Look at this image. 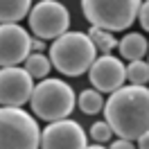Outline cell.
<instances>
[{"mask_svg": "<svg viewBox=\"0 0 149 149\" xmlns=\"http://www.w3.org/2000/svg\"><path fill=\"white\" fill-rule=\"evenodd\" d=\"M104 118L113 133L124 140H140L149 131V88L122 86L104 102Z\"/></svg>", "mask_w": 149, "mask_h": 149, "instance_id": "1", "label": "cell"}, {"mask_svg": "<svg viewBox=\"0 0 149 149\" xmlns=\"http://www.w3.org/2000/svg\"><path fill=\"white\" fill-rule=\"evenodd\" d=\"M97 59L93 41L84 32H65L63 36L52 41L50 45V61L65 77H79L91 70Z\"/></svg>", "mask_w": 149, "mask_h": 149, "instance_id": "2", "label": "cell"}, {"mask_svg": "<svg viewBox=\"0 0 149 149\" xmlns=\"http://www.w3.org/2000/svg\"><path fill=\"white\" fill-rule=\"evenodd\" d=\"M29 104H32V113L50 124V122L65 120L72 113L77 97H74V91L70 88V84H65L63 79L47 77L34 86Z\"/></svg>", "mask_w": 149, "mask_h": 149, "instance_id": "3", "label": "cell"}, {"mask_svg": "<svg viewBox=\"0 0 149 149\" xmlns=\"http://www.w3.org/2000/svg\"><path fill=\"white\" fill-rule=\"evenodd\" d=\"M142 0H81V11L93 27L124 32L138 18Z\"/></svg>", "mask_w": 149, "mask_h": 149, "instance_id": "4", "label": "cell"}, {"mask_svg": "<svg viewBox=\"0 0 149 149\" xmlns=\"http://www.w3.org/2000/svg\"><path fill=\"white\" fill-rule=\"evenodd\" d=\"M41 129L23 109L0 106V149H38Z\"/></svg>", "mask_w": 149, "mask_h": 149, "instance_id": "5", "label": "cell"}, {"mask_svg": "<svg viewBox=\"0 0 149 149\" xmlns=\"http://www.w3.org/2000/svg\"><path fill=\"white\" fill-rule=\"evenodd\" d=\"M29 27L36 38H59L70 27V11L56 0H38L29 11Z\"/></svg>", "mask_w": 149, "mask_h": 149, "instance_id": "6", "label": "cell"}, {"mask_svg": "<svg viewBox=\"0 0 149 149\" xmlns=\"http://www.w3.org/2000/svg\"><path fill=\"white\" fill-rule=\"evenodd\" d=\"M34 93V77L20 68H0V106L23 109V104L32 100Z\"/></svg>", "mask_w": 149, "mask_h": 149, "instance_id": "7", "label": "cell"}, {"mask_svg": "<svg viewBox=\"0 0 149 149\" xmlns=\"http://www.w3.org/2000/svg\"><path fill=\"white\" fill-rule=\"evenodd\" d=\"M86 147H88V138H86L84 127L70 118L50 122L41 131V149H86Z\"/></svg>", "mask_w": 149, "mask_h": 149, "instance_id": "8", "label": "cell"}, {"mask_svg": "<svg viewBox=\"0 0 149 149\" xmlns=\"http://www.w3.org/2000/svg\"><path fill=\"white\" fill-rule=\"evenodd\" d=\"M32 54V36L18 23L0 25V68L23 63Z\"/></svg>", "mask_w": 149, "mask_h": 149, "instance_id": "9", "label": "cell"}, {"mask_svg": "<svg viewBox=\"0 0 149 149\" xmlns=\"http://www.w3.org/2000/svg\"><path fill=\"white\" fill-rule=\"evenodd\" d=\"M88 79L95 91L100 93H115L127 81V65L122 59L113 54H102L95 59V63L88 70Z\"/></svg>", "mask_w": 149, "mask_h": 149, "instance_id": "10", "label": "cell"}, {"mask_svg": "<svg viewBox=\"0 0 149 149\" xmlns=\"http://www.w3.org/2000/svg\"><path fill=\"white\" fill-rule=\"evenodd\" d=\"M118 50H120V56L122 59H129V61H138L149 52V43L147 38L138 34V32H131L127 36L118 41Z\"/></svg>", "mask_w": 149, "mask_h": 149, "instance_id": "11", "label": "cell"}, {"mask_svg": "<svg viewBox=\"0 0 149 149\" xmlns=\"http://www.w3.org/2000/svg\"><path fill=\"white\" fill-rule=\"evenodd\" d=\"M32 11V0H0V25L18 23Z\"/></svg>", "mask_w": 149, "mask_h": 149, "instance_id": "12", "label": "cell"}, {"mask_svg": "<svg viewBox=\"0 0 149 149\" xmlns=\"http://www.w3.org/2000/svg\"><path fill=\"white\" fill-rule=\"evenodd\" d=\"M25 70H27L34 79H47V74L52 70V61L50 56H45L43 52H32L25 59Z\"/></svg>", "mask_w": 149, "mask_h": 149, "instance_id": "13", "label": "cell"}, {"mask_svg": "<svg viewBox=\"0 0 149 149\" xmlns=\"http://www.w3.org/2000/svg\"><path fill=\"white\" fill-rule=\"evenodd\" d=\"M77 106L79 111L86 113V115H95V113L104 111V100H102V93L95 91V88H86L79 93V100H77Z\"/></svg>", "mask_w": 149, "mask_h": 149, "instance_id": "14", "label": "cell"}, {"mask_svg": "<svg viewBox=\"0 0 149 149\" xmlns=\"http://www.w3.org/2000/svg\"><path fill=\"white\" fill-rule=\"evenodd\" d=\"M88 36H91V41H93L95 50H97V52H102V54H111L113 47H118V41H115V36H113L111 32H106V29L91 27Z\"/></svg>", "mask_w": 149, "mask_h": 149, "instance_id": "15", "label": "cell"}, {"mask_svg": "<svg viewBox=\"0 0 149 149\" xmlns=\"http://www.w3.org/2000/svg\"><path fill=\"white\" fill-rule=\"evenodd\" d=\"M127 81H129L131 86L149 84V63L147 61H142V59L129 61V65H127Z\"/></svg>", "mask_w": 149, "mask_h": 149, "instance_id": "16", "label": "cell"}, {"mask_svg": "<svg viewBox=\"0 0 149 149\" xmlns=\"http://www.w3.org/2000/svg\"><path fill=\"white\" fill-rule=\"evenodd\" d=\"M91 138H93V142H97V145H102V142H109V140L113 138V129L111 124L104 120V122H95L93 127H91Z\"/></svg>", "mask_w": 149, "mask_h": 149, "instance_id": "17", "label": "cell"}, {"mask_svg": "<svg viewBox=\"0 0 149 149\" xmlns=\"http://www.w3.org/2000/svg\"><path fill=\"white\" fill-rule=\"evenodd\" d=\"M138 20H140V25H142V29H145V32H149V0H145V2L140 5Z\"/></svg>", "mask_w": 149, "mask_h": 149, "instance_id": "18", "label": "cell"}, {"mask_svg": "<svg viewBox=\"0 0 149 149\" xmlns=\"http://www.w3.org/2000/svg\"><path fill=\"white\" fill-rule=\"evenodd\" d=\"M109 149H136V145L131 142V140H124V138H120V140H115Z\"/></svg>", "mask_w": 149, "mask_h": 149, "instance_id": "19", "label": "cell"}, {"mask_svg": "<svg viewBox=\"0 0 149 149\" xmlns=\"http://www.w3.org/2000/svg\"><path fill=\"white\" fill-rule=\"evenodd\" d=\"M45 50V41L43 38H32V52H43Z\"/></svg>", "mask_w": 149, "mask_h": 149, "instance_id": "20", "label": "cell"}, {"mask_svg": "<svg viewBox=\"0 0 149 149\" xmlns=\"http://www.w3.org/2000/svg\"><path fill=\"white\" fill-rule=\"evenodd\" d=\"M138 149H149V131L138 140Z\"/></svg>", "mask_w": 149, "mask_h": 149, "instance_id": "21", "label": "cell"}, {"mask_svg": "<svg viewBox=\"0 0 149 149\" xmlns=\"http://www.w3.org/2000/svg\"><path fill=\"white\" fill-rule=\"evenodd\" d=\"M86 149H106V147H104V145H97V142H93V145H88Z\"/></svg>", "mask_w": 149, "mask_h": 149, "instance_id": "22", "label": "cell"}, {"mask_svg": "<svg viewBox=\"0 0 149 149\" xmlns=\"http://www.w3.org/2000/svg\"><path fill=\"white\" fill-rule=\"evenodd\" d=\"M32 2H34V0H32ZM36 2H38V0H36Z\"/></svg>", "mask_w": 149, "mask_h": 149, "instance_id": "23", "label": "cell"}]
</instances>
